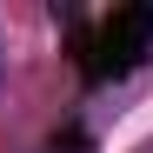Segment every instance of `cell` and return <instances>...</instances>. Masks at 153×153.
<instances>
[{
  "label": "cell",
  "instance_id": "6da1fadb",
  "mask_svg": "<svg viewBox=\"0 0 153 153\" xmlns=\"http://www.w3.org/2000/svg\"><path fill=\"white\" fill-rule=\"evenodd\" d=\"M146 40H153V7H126V13H113L107 20V33H100V67H140V53H146Z\"/></svg>",
  "mask_w": 153,
  "mask_h": 153
}]
</instances>
